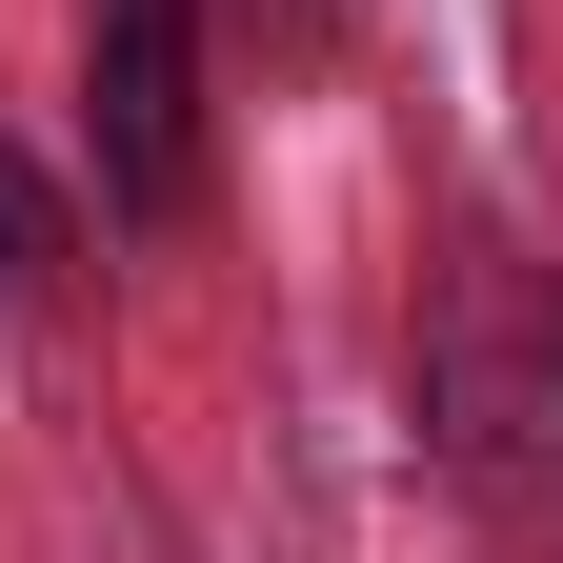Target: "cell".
I'll return each instance as SVG.
<instances>
[{
  "label": "cell",
  "mask_w": 563,
  "mask_h": 563,
  "mask_svg": "<svg viewBox=\"0 0 563 563\" xmlns=\"http://www.w3.org/2000/svg\"><path fill=\"white\" fill-rule=\"evenodd\" d=\"M422 443H443V483L504 543L563 563V302H543V282L483 262L463 302H443V342H422Z\"/></svg>",
  "instance_id": "cell-1"
},
{
  "label": "cell",
  "mask_w": 563,
  "mask_h": 563,
  "mask_svg": "<svg viewBox=\"0 0 563 563\" xmlns=\"http://www.w3.org/2000/svg\"><path fill=\"white\" fill-rule=\"evenodd\" d=\"M41 282H60V181L0 141V302H41Z\"/></svg>",
  "instance_id": "cell-2"
}]
</instances>
